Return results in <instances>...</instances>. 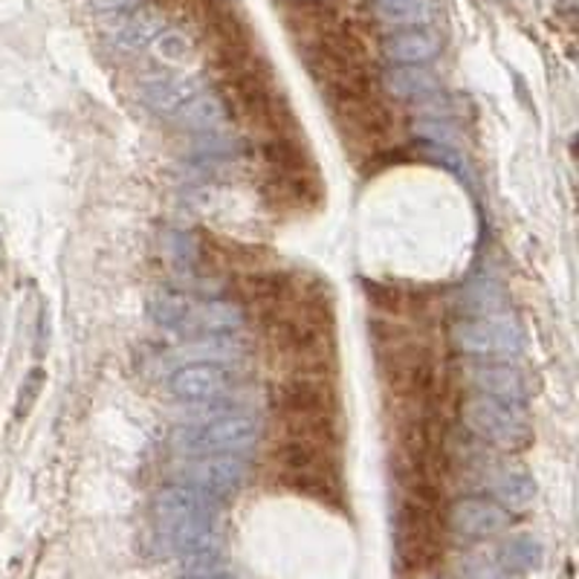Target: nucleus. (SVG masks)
<instances>
[{"instance_id": "nucleus-7", "label": "nucleus", "mask_w": 579, "mask_h": 579, "mask_svg": "<svg viewBox=\"0 0 579 579\" xmlns=\"http://www.w3.org/2000/svg\"><path fill=\"white\" fill-rule=\"evenodd\" d=\"M246 460L241 455H189L183 467V485L207 492L212 499L232 496L246 481Z\"/></svg>"}, {"instance_id": "nucleus-23", "label": "nucleus", "mask_w": 579, "mask_h": 579, "mask_svg": "<svg viewBox=\"0 0 579 579\" xmlns=\"http://www.w3.org/2000/svg\"><path fill=\"white\" fill-rule=\"evenodd\" d=\"M145 3H148V0H90V9L102 18H120L127 15V12H134V9L145 7Z\"/></svg>"}, {"instance_id": "nucleus-6", "label": "nucleus", "mask_w": 579, "mask_h": 579, "mask_svg": "<svg viewBox=\"0 0 579 579\" xmlns=\"http://www.w3.org/2000/svg\"><path fill=\"white\" fill-rule=\"evenodd\" d=\"M464 421L472 432L492 441L496 446H504V449H519L531 437V426H527V417L519 409V403H504V400L487 394L469 397L464 405Z\"/></svg>"}, {"instance_id": "nucleus-3", "label": "nucleus", "mask_w": 579, "mask_h": 579, "mask_svg": "<svg viewBox=\"0 0 579 579\" xmlns=\"http://www.w3.org/2000/svg\"><path fill=\"white\" fill-rule=\"evenodd\" d=\"M272 460H276L281 481L293 490L322 501H339L342 485L334 446L281 437V446L276 449Z\"/></svg>"}, {"instance_id": "nucleus-11", "label": "nucleus", "mask_w": 579, "mask_h": 579, "mask_svg": "<svg viewBox=\"0 0 579 579\" xmlns=\"http://www.w3.org/2000/svg\"><path fill=\"white\" fill-rule=\"evenodd\" d=\"M166 30V21L154 12V9H134L127 15L113 18V24L108 26V35L120 49H127V53H136V49L152 47L154 38L159 32Z\"/></svg>"}, {"instance_id": "nucleus-10", "label": "nucleus", "mask_w": 579, "mask_h": 579, "mask_svg": "<svg viewBox=\"0 0 579 579\" xmlns=\"http://www.w3.org/2000/svg\"><path fill=\"white\" fill-rule=\"evenodd\" d=\"M449 527L464 539H490L508 527V510L487 499H460L449 510Z\"/></svg>"}, {"instance_id": "nucleus-9", "label": "nucleus", "mask_w": 579, "mask_h": 579, "mask_svg": "<svg viewBox=\"0 0 579 579\" xmlns=\"http://www.w3.org/2000/svg\"><path fill=\"white\" fill-rule=\"evenodd\" d=\"M200 93V85L186 76H168V73H154L140 81V99L152 113L175 120L183 113L186 104Z\"/></svg>"}, {"instance_id": "nucleus-2", "label": "nucleus", "mask_w": 579, "mask_h": 579, "mask_svg": "<svg viewBox=\"0 0 579 579\" xmlns=\"http://www.w3.org/2000/svg\"><path fill=\"white\" fill-rule=\"evenodd\" d=\"M397 559L405 571H426L444 550V522H441V490L405 487L394 524Z\"/></svg>"}, {"instance_id": "nucleus-16", "label": "nucleus", "mask_w": 579, "mask_h": 579, "mask_svg": "<svg viewBox=\"0 0 579 579\" xmlns=\"http://www.w3.org/2000/svg\"><path fill=\"white\" fill-rule=\"evenodd\" d=\"M246 316L238 304L232 302H209L207 308L194 310L191 331H203L209 336H232L241 334Z\"/></svg>"}, {"instance_id": "nucleus-5", "label": "nucleus", "mask_w": 579, "mask_h": 579, "mask_svg": "<svg viewBox=\"0 0 579 579\" xmlns=\"http://www.w3.org/2000/svg\"><path fill=\"white\" fill-rule=\"evenodd\" d=\"M453 339L460 350L476 357H513L524 348L522 327L504 310L490 316L460 319L453 327Z\"/></svg>"}, {"instance_id": "nucleus-18", "label": "nucleus", "mask_w": 579, "mask_h": 579, "mask_svg": "<svg viewBox=\"0 0 579 579\" xmlns=\"http://www.w3.org/2000/svg\"><path fill=\"white\" fill-rule=\"evenodd\" d=\"M177 120L183 122L186 127H191L194 134H200V131H212V127H223V120H226V104H223V99H218V96L198 93L189 104H186L183 113H180Z\"/></svg>"}, {"instance_id": "nucleus-17", "label": "nucleus", "mask_w": 579, "mask_h": 579, "mask_svg": "<svg viewBox=\"0 0 579 579\" xmlns=\"http://www.w3.org/2000/svg\"><path fill=\"white\" fill-rule=\"evenodd\" d=\"M374 12L391 26H426L432 18L428 0H374Z\"/></svg>"}, {"instance_id": "nucleus-15", "label": "nucleus", "mask_w": 579, "mask_h": 579, "mask_svg": "<svg viewBox=\"0 0 579 579\" xmlns=\"http://www.w3.org/2000/svg\"><path fill=\"white\" fill-rule=\"evenodd\" d=\"M194 310L198 308L191 304V299H186L183 293H175V290H159L148 302V313H152L154 322L159 327H168V331H191Z\"/></svg>"}, {"instance_id": "nucleus-25", "label": "nucleus", "mask_w": 579, "mask_h": 579, "mask_svg": "<svg viewBox=\"0 0 579 579\" xmlns=\"http://www.w3.org/2000/svg\"><path fill=\"white\" fill-rule=\"evenodd\" d=\"M186 579H232V577L221 574V568H218V565H212V568H200V571H191Z\"/></svg>"}, {"instance_id": "nucleus-14", "label": "nucleus", "mask_w": 579, "mask_h": 579, "mask_svg": "<svg viewBox=\"0 0 579 579\" xmlns=\"http://www.w3.org/2000/svg\"><path fill=\"white\" fill-rule=\"evenodd\" d=\"M389 90L397 99H414V102H426L437 93V79L423 67V64H394L386 76Z\"/></svg>"}, {"instance_id": "nucleus-24", "label": "nucleus", "mask_w": 579, "mask_h": 579, "mask_svg": "<svg viewBox=\"0 0 579 579\" xmlns=\"http://www.w3.org/2000/svg\"><path fill=\"white\" fill-rule=\"evenodd\" d=\"M41 380H44V374L41 371H32L30 377H26V397H21V403H18V412H26V409H30L32 405V400H35V394H38V389H41Z\"/></svg>"}, {"instance_id": "nucleus-26", "label": "nucleus", "mask_w": 579, "mask_h": 579, "mask_svg": "<svg viewBox=\"0 0 579 579\" xmlns=\"http://www.w3.org/2000/svg\"><path fill=\"white\" fill-rule=\"evenodd\" d=\"M0 253H3V244H0Z\"/></svg>"}, {"instance_id": "nucleus-27", "label": "nucleus", "mask_w": 579, "mask_h": 579, "mask_svg": "<svg viewBox=\"0 0 579 579\" xmlns=\"http://www.w3.org/2000/svg\"><path fill=\"white\" fill-rule=\"evenodd\" d=\"M496 579H499V577H496Z\"/></svg>"}, {"instance_id": "nucleus-4", "label": "nucleus", "mask_w": 579, "mask_h": 579, "mask_svg": "<svg viewBox=\"0 0 579 579\" xmlns=\"http://www.w3.org/2000/svg\"><path fill=\"white\" fill-rule=\"evenodd\" d=\"M258 441V426L246 414H218L212 421L200 426L180 428L175 437V446L189 458V455H218L232 453L241 455Z\"/></svg>"}, {"instance_id": "nucleus-8", "label": "nucleus", "mask_w": 579, "mask_h": 579, "mask_svg": "<svg viewBox=\"0 0 579 579\" xmlns=\"http://www.w3.org/2000/svg\"><path fill=\"white\" fill-rule=\"evenodd\" d=\"M168 391H171L180 403L209 405L230 394L232 377L223 366L198 363V366L177 368V371L171 374V380H168Z\"/></svg>"}, {"instance_id": "nucleus-19", "label": "nucleus", "mask_w": 579, "mask_h": 579, "mask_svg": "<svg viewBox=\"0 0 579 579\" xmlns=\"http://www.w3.org/2000/svg\"><path fill=\"white\" fill-rule=\"evenodd\" d=\"M492 492H496L501 508L524 510L531 508V501L536 499V485H533V478L524 476V472H504V476L496 481Z\"/></svg>"}, {"instance_id": "nucleus-20", "label": "nucleus", "mask_w": 579, "mask_h": 579, "mask_svg": "<svg viewBox=\"0 0 579 579\" xmlns=\"http://www.w3.org/2000/svg\"><path fill=\"white\" fill-rule=\"evenodd\" d=\"M542 563V545L531 533H519L501 550V565L508 571H533Z\"/></svg>"}, {"instance_id": "nucleus-13", "label": "nucleus", "mask_w": 579, "mask_h": 579, "mask_svg": "<svg viewBox=\"0 0 579 579\" xmlns=\"http://www.w3.org/2000/svg\"><path fill=\"white\" fill-rule=\"evenodd\" d=\"M472 386H476L481 394L496 397V400H504V403H522L527 389H524L522 374L510 366H496V363H481V366L472 368Z\"/></svg>"}, {"instance_id": "nucleus-22", "label": "nucleus", "mask_w": 579, "mask_h": 579, "mask_svg": "<svg viewBox=\"0 0 579 579\" xmlns=\"http://www.w3.org/2000/svg\"><path fill=\"white\" fill-rule=\"evenodd\" d=\"M152 47H154V53H157V56L168 64L189 62L191 53H194V44H191L189 35H186L183 30H175V26H171V30L166 26V30L159 32Z\"/></svg>"}, {"instance_id": "nucleus-1", "label": "nucleus", "mask_w": 579, "mask_h": 579, "mask_svg": "<svg viewBox=\"0 0 579 579\" xmlns=\"http://www.w3.org/2000/svg\"><path fill=\"white\" fill-rule=\"evenodd\" d=\"M154 516L168 545L186 559L218 554L221 504L207 492L189 485L166 487L154 501Z\"/></svg>"}, {"instance_id": "nucleus-21", "label": "nucleus", "mask_w": 579, "mask_h": 579, "mask_svg": "<svg viewBox=\"0 0 579 579\" xmlns=\"http://www.w3.org/2000/svg\"><path fill=\"white\" fill-rule=\"evenodd\" d=\"M460 302H464L467 316H490V313H501L504 310V293L492 281H478V285L464 290Z\"/></svg>"}, {"instance_id": "nucleus-12", "label": "nucleus", "mask_w": 579, "mask_h": 579, "mask_svg": "<svg viewBox=\"0 0 579 579\" xmlns=\"http://www.w3.org/2000/svg\"><path fill=\"white\" fill-rule=\"evenodd\" d=\"M441 53V38L426 26H403L382 41V56L391 64H426Z\"/></svg>"}]
</instances>
